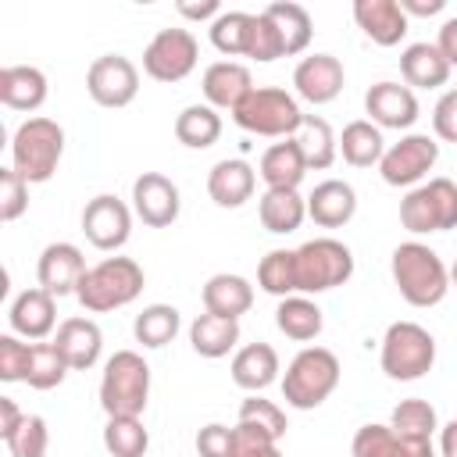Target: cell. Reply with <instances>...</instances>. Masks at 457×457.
<instances>
[{
  "instance_id": "obj_49",
  "label": "cell",
  "mask_w": 457,
  "mask_h": 457,
  "mask_svg": "<svg viewBox=\"0 0 457 457\" xmlns=\"http://www.w3.org/2000/svg\"><path fill=\"white\" fill-rule=\"evenodd\" d=\"M432 129L439 139L457 143V89H446L432 107Z\"/></svg>"
},
{
  "instance_id": "obj_35",
  "label": "cell",
  "mask_w": 457,
  "mask_h": 457,
  "mask_svg": "<svg viewBox=\"0 0 457 457\" xmlns=\"http://www.w3.org/2000/svg\"><path fill=\"white\" fill-rule=\"evenodd\" d=\"M339 150H343V161L353 164V168H371L382 161L386 146H382V132L378 125L371 121H350L343 125V136H339Z\"/></svg>"
},
{
  "instance_id": "obj_47",
  "label": "cell",
  "mask_w": 457,
  "mask_h": 457,
  "mask_svg": "<svg viewBox=\"0 0 457 457\" xmlns=\"http://www.w3.org/2000/svg\"><path fill=\"white\" fill-rule=\"evenodd\" d=\"M29 361H32V346L18 343V336H0V382H25Z\"/></svg>"
},
{
  "instance_id": "obj_2",
  "label": "cell",
  "mask_w": 457,
  "mask_h": 457,
  "mask_svg": "<svg viewBox=\"0 0 457 457\" xmlns=\"http://www.w3.org/2000/svg\"><path fill=\"white\" fill-rule=\"evenodd\" d=\"M150 396V364L136 350H118L104 364L100 407L107 418H139Z\"/></svg>"
},
{
  "instance_id": "obj_42",
  "label": "cell",
  "mask_w": 457,
  "mask_h": 457,
  "mask_svg": "<svg viewBox=\"0 0 457 457\" xmlns=\"http://www.w3.org/2000/svg\"><path fill=\"white\" fill-rule=\"evenodd\" d=\"M68 371L71 368L54 343H32V361H29V378H25L32 389H54L64 382Z\"/></svg>"
},
{
  "instance_id": "obj_52",
  "label": "cell",
  "mask_w": 457,
  "mask_h": 457,
  "mask_svg": "<svg viewBox=\"0 0 457 457\" xmlns=\"http://www.w3.org/2000/svg\"><path fill=\"white\" fill-rule=\"evenodd\" d=\"M21 418H25V414L18 411V403H14L11 396H0V436H4V439L21 425Z\"/></svg>"
},
{
  "instance_id": "obj_50",
  "label": "cell",
  "mask_w": 457,
  "mask_h": 457,
  "mask_svg": "<svg viewBox=\"0 0 457 457\" xmlns=\"http://www.w3.org/2000/svg\"><path fill=\"white\" fill-rule=\"evenodd\" d=\"M428 189H432V196H436V211H439L443 232H446V228H457V182H450V179H432Z\"/></svg>"
},
{
  "instance_id": "obj_11",
  "label": "cell",
  "mask_w": 457,
  "mask_h": 457,
  "mask_svg": "<svg viewBox=\"0 0 457 457\" xmlns=\"http://www.w3.org/2000/svg\"><path fill=\"white\" fill-rule=\"evenodd\" d=\"M436 161H439V143L425 132H411L382 154L378 171L389 186H414L421 175L432 171Z\"/></svg>"
},
{
  "instance_id": "obj_12",
  "label": "cell",
  "mask_w": 457,
  "mask_h": 457,
  "mask_svg": "<svg viewBox=\"0 0 457 457\" xmlns=\"http://www.w3.org/2000/svg\"><path fill=\"white\" fill-rule=\"evenodd\" d=\"M179 186L161 171H143L132 182V211L150 228H168L179 218Z\"/></svg>"
},
{
  "instance_id": "obj_31",
  "label": "cell",
  "mask_w": 457,
  "mask_h": 457,
  "mask_svg": "<svg viewBox=\"0 0 457 457\" xmlns=\"http://www.w3.org/2000/svg\"><path fill=\"white\" fill-rule=\"evenodd\" d=\"M275 325H278V332H282L286 339L307 343V339H314V336L321 332L325 318H321V307H318L314 300L293 293V296L278 300V307H275Z\"/></svg>"
},
{
  "instance_id": "obj_40",
  "label": "cell",
  "mask_w": 457,
  "mask_h": 457,
  "mask_svg": "<svg viewBox=\"0 0 457 457\" xmlns=\"http://www.w3.org/2000/svg\"><path fill=\"white\" fill-rule=\"evenodd\" d=\"M104 446L111 457H143L150 446V436H146L139 418H107Z\"/></svg>"
},
{
  "instance_id": "obj_14",
  "label": "cell",
  "mask_w": 457,
  "mask_h": 457,
  "mask_svg": "<svg viewBox=\"0 0 457 457\" xmlns=\"http://www.w3.org/2000/svg\"><path fill=\"white\" fill-rule=\"evenodd\" d=\"M86 257L75 243H50L43 253H39V264H36V278H39V289H46L50 296H68L79 289L82 275H86Z\"/></svg>"
},
{
  "instance_id": "obj_26",
  "label": "cell",
  "mask_w": 457,
  "mask_h": 457,
  "mask_svg": "<svg viewBox=\"0 0 457 457\" xmlns=\"http://www.w3.org/2000/svg\"><path fill=\"white\" fill-rule=\"evenodd\" d=\"M278 378V353L268 343H250L232 357V382L246 393H261Z\"/></svg>"
},
{
  "instance_id": "obj_8",
  "label": "cell",
  "mask_w": 457,
  "mask_h": 457,
  "mask_svg": "<svg viewBox=\"0 0 457 457\" xmlns=\"http://www.w3.org/2000/svg\"><path fill=\"white\" fill-rule=\"evenodd\" d=\"M353 275V253L339 239H307L296 246V289L325 293Z\"/></svg>"
},
{
  "instance_id": "obj_28",
  "label": "cell",
  "mask_w": 457,
  "mask_h": 457,
  "mask_svg": "<svg viewBox=\"0 0 457 457\" xmlns=\"http://www.w3.org/2000/svg\"><path fill=\"white\" fill-rule=\"evenodd\" d=\"M307 175V161L296 146V139L275 143L261 154V179L268 182V189H296Z\"/></svg>"
},
{
  "instance_id": "obj_3",
  "label": "cell",
  "mask_w": 457,
  "mask_h": 457,
  "mask_svg": "<svg viewBox=\"0 0 457 457\" xmlns=\"http://www.w3.org/2000/svg\"><path fill=\"white\" fill-rule=\"evenodd\" d=\"M64 154V129L54 118H25L11 139V168L25 182H50Z\"/></svg>"
},
{
  "instance_id": "obj_7",
  "label": "cell",
  "mask_w": 457,
  "mask_h": 457,
  "mask_svg": "<svg viewBox=\"0 0 457 457\" xmlns=\"http://www.w3.org/2000/svg\"><path fill=\"white\" fill-rule=\"evenodd\" d=\"M382 371L396 382H414L436 364V339L418 321H393L382 336Z\"/></svg>"
},
{
  "instance_id": "obj_13",
  "label": "cell",
  "mask_w": 457,
  "mask_h": 457,
  "mask_svg": "<svg viewBox=\"0 0 457 457\" xmlns=\"http://www.w3.org/2000/svg\"><path fill=\"white\" fill-rule=\"evenodd\" d=\"M82 232L96 250H118L132 232V214L118 196L100 193L82 211Z\"/></svg>"
},
{
  "instance_id": "obj_17",
  "label": "cell",
  "mask_w": 457,
  "mask_h": 457,
  "mask_svg": "<svg viewBox=\"0 0 457 457\" xmlns=\"http://www.w3.org/2000/svg\"><path fill=\"white\" fill-rule=\"evenodd\" d=\"M54 346L61 350V357L68 361L71 371H89L96 361H100V350H104V332L93 318H64L57 325V336H54Z\"/></svg>"
},
{
  "instance_id": "obj_38",
  "label": "cell",
  "mask_w": 457,
  "mask_h": 457,
  "mask_svg": "<svg viewBox=\"0 0 457 457\" xmlns=\"http://www.w3.org/2000/svg\"><path fill=\"white\" fill-rule=\"evenodd\" d=\"M257 286L278 300L296 293V250H271L257 264Z\"/></svg>"
},
{
  "instance_id": "obj_21",
  "label": "cell",
  "mask_w": 457,
  "mask_h": 457,
  "mask_svg": "<svg viewBox=\"0 0 457 457\" xmlns=\"http://www.w3.org/2000/svg\"><path fill=\"white\" fill-rule=\"evenodd\" d=\"M7 318H11V328H14L18 336H25V339H43V336L54 332L57 303H54V296H50L46 289L36 286V289H25V293L14 296Z\"/></svg>"
},
{
  "instance_id": "obj_39",
  "label": "cell",
  "mask_w": 457,
  "mask_h": 457,
  "mask_svg": "<svg viewBox=\"0 0 457 457\" xmlns=\"http://www.w3.org/2000/svg\"><path fill=\"white\" fill-rule=\"evenodd\" d=\"M250 29H253V14H246V11H221V14L211 21V43H214L221 54H228V57H236V54L246 57Z\"/></svg>"
},
{
  "instance_id": "obj_25",
  "label": "cell",
  "mask_w": 457,
  "mask_h": 457,
  "mask_svg": "<svg viewBox=\"0 0 457 457\" xmlns=\"http://www.w3.org/2000/svg\"><path fill=\"white\" fill-rule=\"evenodd\" d=\"M253 303V286L243 278V275H211L204 282V311L207 314H218V318H232L239 321V314H246Z\"/></svg>"
},
{
  "instance_id": "obj_30",
  "label": "cell",
  "mask_w": 457,
  "mask_h": 457,
  "mask_svg": "<svg viewBox=\"0 0 457 457\" xmlns=\"http://www.w3.org/2000/svg\"><path fill=\"white\" fill-rule=\"evenodd\" d=\"M189 343L200 357H225L236 343H239V321L232 318H218V314H196L189 325Z\"/></svg>"
},
{
  "instance_id": "obj_23",
  "label": "cell",
  "mask_w": 457,
  "mask_h": 457,
  "mask_svg": "<svg viewBox=\"0 0 457 457\" xmlns=\"http://www.w3.org/2000/svg\"><path fill=\"white\" fill-rule=\"evenodd\" d=\"M253 186H257V175L246 161L232 157V161H218L207 175V193L218 207H243L250 196H253Z\"/></svg>"
},
{
  "instance_id": "obj_19",
  "label": "cell",
  "mask_w": 457,
  "mask_h": 457,
  "mask_svg": "<svg viewBox=\"0 0 457 457\" xmlns=\"http://www.w3.org/2000/svg\"><path fill=\"white\" fill-rule=\"evenodd\" d=\"M353 457H436L432 443L403 439L389 425H361L350 443Z\"/></svg>"
},
{
  "instance_id": "obj_1",
  "label": "cell",
  "mask_w": 457,
  "mask_h": 457,
  "mask_svg": "<svg viewBox=\"0 0 457 457\" xmlns=\"http://www.w3.org/2000/svg\"><path fill=\"white\" fill-rule=\"evenodd\" d=\"M393 282L400 289V296L411 303V307H432L446 296L450 289V271L446 264L439 261V253L425 243H400L393 250Z\"/></svg>"
},
{
  "instance_id": "obj_9",
  "label": "cell",
  "mask_w": 457,
  "mask_h": 457,
  "mask_svg": "<svg viewBox=\"0 0 457 457\" xmlns=\"http://www.w3.org/2000/svg\"><path fill=\"white\" fill-rule=\"evenodd\" d=\"M200 46L189 29H161L143 50V71L154 82H182L196 68Z\"/></svg>"
},
{
  "instance_id": "obj_29",
  "label": "cell",
  "mask_w": 457,
  "mask_h": 457,
  "mask_svg": "<svg viewBox=\"0 0 457 457\" xmlns=\"http://www.w3.org/2000/svg\"><path fill=\"white\" fill-rule=\"evenodd\" d=\"M257 214H261V225L268 232L286 236V232H296L300 221L307 218V200L296 189H264Z\"/></svg>"
},
{
  "instance_id": "obj_45",
  "label": "cell",
  "mask_w": 457,
  "mask_h": 457,
  "mask_svg": "<svg viewBox=\"0 0 457 457\" xmlns=\"http://www.w3.org/2000/svg\"><path fill=\"white\" fill-rule=\"evenodd\" d=\"M239 421H250V425H257V428H264V432H271L275 439H282L286 436V414H282V407L278 403H271V400H264V396H246L243 403H239Z\"/></svg>"
},
{
  "instance_id": "obj_51",
  "label": "cell",
  "mask_w": 457,
  "mask_h": 457,
  "mask_svg": "<svg viewBox=\"0 0 457 457\" xmlns=\"http://www.w3.org/2000/svg\"><path fill=\"white\" fill-rule=\"evenodd\" d=\"M436 46H439V54L446 57V64L453 68V64H457V18H446V21H443Z\"/></svg>"
},
{
  "instance_id": "obj_15",
  "label": "cell",
  "mask_w": 457,
  "mask_h": 457,
  "mask_svg": "<svg viewBox=\"0 0 457 457\" xmlns=\"http://www.w3.org/2000/svg\"><path fill=\"white\" fill-rule=\"evenodd\" d=\"M343 64L332 54H311L293 68V86L296 96H303L307 104H328L343 93Z\"/></svg>"
},
{
  "instance_id": "obj_27",
  "label": "cell",
  "mask_w": 457,
  "mask_h": 457,
  "mask_svg": "<svg viewBox=\"0 0 457 457\" xmlns=\"http://www.w3.org/2000/svg\"><path fill=\"white\" fill-rule=\"evenodd\" d=\"M400 75L407 79V86H418V89H436L450 79V64L446 57L439 54L436 43H411L403 54H400Z\"/></svg>"
},
{
  "instance_id": "obj_37",
  "label": "cell",
  "mask_w": 457,
  "mask_h": 457,
  "mask_svg": "<svg viewBox=\"0 0 457 457\" xmlns=\"http://www.w3.org/2000/svg\"><path fill=\"white\" fill-rule=\"evenodd\" d=\"M179 321H182V318H179V311H175L171 303H150V307H143V311L136 314V321H132L136 343H143L146 350H157V346H164V343L175 339Z\"/></svg>"
},
{
  "instance_id": "obj_43",
  "label": "cell",
  "mask_w": 457,
  "mask_h": 457,
  "mask_svg": "<svg viewBox=\"0 0 457 457\" xmlns=\"http://www.w3.org/2000/svg\"><path fill=\"white\" fill-rule=\"evenodd\" d=\"M11 457H46V443H50V432H46V421L39 414H25L21 425L4 439Z\"/></svg>"
},
{
  "instance_id": "obj_24",
  "label": "cell",
  "mask_w": 457,
  "mask_h": 457,
  "mask_svg": "<svg viewBox=\"0 0 457 457\" xmlns=\"http://www.w3.org/2000/svg\"><path fill=\"white\" fill-rule=\"evenodd\" d=\"M46 100V75L32 64H7L0 71V104L11 111H36Z\"/></svg>"
},
{
  "instance_id": "obj_54",
  "label": "cell",
  "mask_w": 457,
  "mask_h": 457,
  "mask_svg": "<svg viewBox=\"0 0 457 457\" xmlns=\"http://www.w3.org/2000/svg\"><path fill=\"white\" fill-rule=\"evenodd\" d=\"M179 14L204 21V18H218V14H221V4H218V0H204V4H179Z\"/></svg>"
},
{
  "instance_id": "obj_22",
  "label": "cell",
  "mask_w": 457,
  "mask_h": 457,
  "mask_svg": "<svg viewBox=\"0 0 457 457\" xmlns=\"http://www.w3.org/2000/svg\"><path fill=\"white\" fill-rule=\"evenodd\" d=\"M253 89V79H250V68L239 64V61H218L204 71V96L207 104L218 111V107H228L236 111L243 104V96Z\"/></svg>"
},
{
  "instance_id": "obj_34",
  "label": "cell",
  "mask_w": 457,
  "mask_h": 457,
  "mask_svg": "<svg viewBox=\"0 0 457 457\" xmlns=\"http://www.w3.org/2000/svg\"><path fill=\"white\" fill-rule=\"evenodd\" d=\"M264 14H268V18L275 21V29H278L282 46H286V57L307 50L311 32H314V21H311L307 7H300V4H293V0H275V4L264 7Z\"/></svg>"
},
{
  "instance_id": "obj_57",
  "label": "cell",
  "mask_w": 457,
  "mask_h": 457,
  "mask_svg": "<svg viewBox=\"0 0 457 457\" xmlns=\"http://www.w3.org/2000/svg\"><path fill=\"white\" fill-rule=\"evenodd\" d=\"M450 278H453V286H457V261H453V268H450Z\"/></svg>"
},
{
  "instance_id": "obj_32",
  "label": "cell",
  "mask_w": 457,
  "mask_h": 457,
  "mask_svg": "<svg viewBox=\"0 0 457 457\" xmlns=\"http://www.w3.org/2000/svg\"><path fill=\"white\" fill-rule=\"evenodd\" d=\"M221 136V114L211 104H189L175 118V139L189 150H207Z\"/></svg>"
},
{
  "instance_id": "obj_33",
  "label": "cell",
  "mask_w": 457,
  "mask_h": 457,
  "mask_svg": "<svg viewBox=\"0 0 457 457\" xmlns=\"http://www.w3.org/2000/svg\"><path fill=\"white\" fill-rule=\"evenodd\" d=\"M293 139H296V146H300V154L307 161V171L311 168L314 171L328 168L336 161V154H339V139H336L332 125L325 118H314V114H303V125L296 129Z\"/></svg>"
},
{
  "instance_id": "obj_16",
  "label": "cell",
  "mask_w": 457,
  "mask_h": 457,
  "mask_svg": "<svg viewBox=\"0 0 457 457\" xmlns=\"http://www.w3.org/2000/svg\"><path fill=\"white\" fill-rule=\"evenodd\" d=\"M364 111L378 129H411L418 121V100L411 86H400V82H375L364 93Z\"/></svg>"
},
{
  "instance_id": "obj_41",
  "label": "cell",
  "mask_w": 457,
  "mask_h": 457,
  "mask_svg": "<svg viewBox=\"0 0 457 457\" xmlns=\"http://www.w3.org/2000/svg\"><path fill=\"white\" fill-rule=\"evenodd\" d=\"M400 221H403V228L414 232V236L443 232L439 211H436V196H432L428 186H418V189H411V193L400 200Z\"/></svg>"
},
{
  "instance_id": "obj_5",
  "label": "cell",
  "mask_w": 457,
  "mask_h": 457,
  "mask_svg": "<svg viewBox=\"0 0 457 457\" xmlns=\"http://www.w3.org/2000/svg\"><path fill=\"white\" fill-rule=\"evenodd\" d=\"M336 386H339V357H336L332 350H325V346H307V350H300V353L289 361L286 375H282V396H286V403L296 407V411H314V407H321V403L332 396Z\"/></svg>"
},
{
  "instance_id": "obj_48",
  "label": "cell",
  "mask_w": 457,
  "mask_h": 457,
  "mask_svg": "<svg viewBox=\"0 0 457 457\" xmlns=\"http://www.w3.org/2000/svg\"><path fill=\"white\" fill-rule=\"evenodd\" d=\"M196 453L200 457H236V428L228 425H204L196 432Z\"/></svg>"
},
{
  "instance_id": "obj_18",
  "label": "cell",
  "mask_w": 457,
  "mask_h": 457,
  "mask_svg": "<svg viewBox=\"0 0 457 457\" xmlns=\"http://www.w3.org/2000/svg\"><path fill=\"white\" fill-rule=\"evenodd\" d=\"M353 21L378 46H396L407 36V25H411L396 0H357L353 4Z\"/></svg>"
},
{
  "instance_id": "obj_4",
  "label": "cell",
  "mask_w": 457,
  "mask_h": 457,
  "mask_svg": "<svg viewBox=\"0 0 457 457\" xmlns=\"http://www.w3.org/2000/svg\"><path fill=\"white\" fill-rule=\"evenodd\" d=\"M143 293V268L132 257H104L100 264H93L75 296L86 311L104 314V311H118L125 303H132Z\"/></svg>"
},
{
  "instance_id": "obj_53",
  "label": "cell",
  "mask_w": 457,
  "mask_h": 457,
  "mask_svg": "<svg viewBox=\"0 0 457 457\" xmlns=\"http://www.w3.org/2000/svg\"><path fill=\"white\" fill-rule=\"evenodd\" d=\"M400 4V11L411 18V14H418V18H432V14H439L443 7H446V0H396Z\"/></svg>"
},
{
  "instance_id": "obj_46",
  "label": "cell",
  "mask_w": 457,
  "mask_h": 457,
  "mask_svg": "<svg viewBox=\"0 0 457 457\" xmlns=\"http://www.w3.org/2000/svg\"><path fill=\"white\" fill-rule=\"evenodd\" d=\"M29 207V182L14 168H0V221L21 218Z\"/></svg>"
},
{
  "instance_id": "obj_20",
  "label": "cell",
  "mask_w": 457,
  "mask_h": 457,
  "mask_svg": "<svg viewBox=\"0 0 457 457\" xmlns=\"http://www.w3.org/2000/svg\"><path fill=\"white\" fill-rule=\"evenodd\" d=\"M357 211V193L350 182L343 179H325L314 186V193L307 196V214L314 218V225L321 228H339L353 218Z\"/></svg>"
},
{
  "instance_id": "obj_6",
  "label": "cell",
  "mask_w": 457,
  "mask_h": 457,
  "mask_svg": "<svg viewBox=\"0 0 457 457\" xmlns=\"http://www.w3.org/2000/svg\"><path fill=\"white\" fill-rule=\"evenodd\" d=\"M236 125L253 132V136H286L293 139L296 129L303 125V111L296 104V96H289L278 86H253L243 104L232 111Z\"/></svg>"
},
{
  "instance_id": "obj_36",
  "label": "cell",
  "mask_w": 457,
  "mask_h": 457,
  "mask_svg": "<svg viewBox=\"0 0 457 457\" xmlns=\"http://www.w3.org/2000/svg\"><path fill=\"white\" fill-rule=\"evenodd\" d=\"M439 418H436V407L428 400H400L389 414V428L403 439H418V443H432V432H436Z\"/></svg>"
},
{
  "instance_id": "obj_44",
  "label": "cell",
  "mask_w": 457,
  "mask_h": 457,
  "mask_svg": "<svg viewBox=\"0 0 457 457\" xmlns=\"http://www.w3.org/2000/svg\"><path fill=\"white\" fill-rule=\"evenodd\" d=\"M246 57H253V61H275V57H286V46H282V36H278V29H275V21L264 14V11H257L253 14V29H250V46H246Z\"/></svg>"
},
{
  "instance_id": "obj_55",
  "label": "cell",
  "mask_w": 457,
  "mask_h": 457,
  "mask_svg": "<svg viewBox=\"0 0 457 457\" xmlns=\"http://www.w3.org/2000/svg\"><path fill=\"white\" fill-rule=\"evenodd\" d=\"M439 450L443 457H457V418L450 425H443V436H439Z\"/></svg>"
},
{
  "instance_id": "obj_10",
  "label": "cell",
  "mask_w": 457,
  "mask_h": 457,
  "mask_svg": "<svg viewBox=\"0 0 457 457\" xmlns=\"http://www.w3.org/2000/svg\"><path fill=\"white\" fill-rule=\"evenodd\" d=\"M86 93L100 107H125L139 93V71L121 54H104L86 71Z\"/></svg>"
},
{
  "instance_id": "obj_56",
  "label": "cell",
  "mask_w": 457,
  "mask_h": 457,
  "mask_svg": "<svg viewBox=\"0 0 457 457\" xmlns=\"http://www.w3.org/2000/svg\"><path fill=\"white\" fill-rule=\"evenodd\" d=\"M253 457H282V453H278V446H275V450H268V453H253Z\"/></svg>"
}]
</instances>
